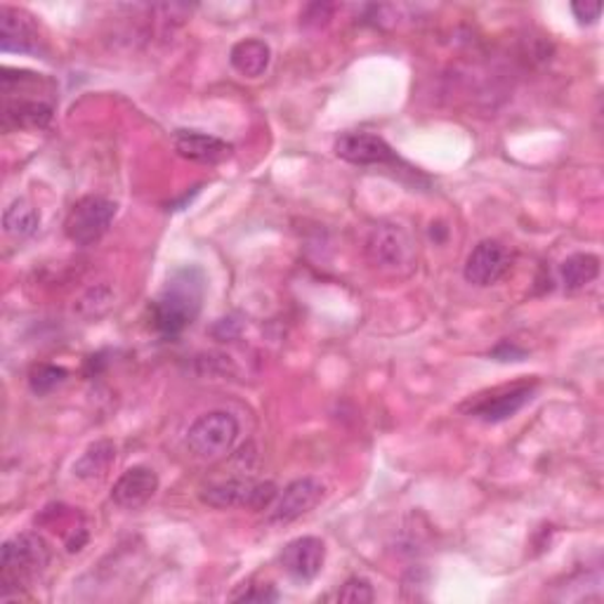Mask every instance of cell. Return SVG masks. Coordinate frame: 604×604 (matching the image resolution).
Returning a JSON list of instances; mask_svg holds the SVG:
<instances>
[{"instance_id":"52a82bcc","label":"cell","mask_w":604,"mask_h":604,"mask_svg":"<svg viewBox=\"0 0 604 604\" xmlns=\"http://www.w3.org/2000/svg\"><path fill=\"white\" fill-rule=\"evenodd\" d=\"M510 267V254L508 248L496 239H484L479 241L465 260V281L473 283V287H494L508 272Z\"/></svg>"},{"instance_id":"d6986e66","label":"cell","mask_w":604,"mask_h":604,"mask_svg":"<svg viewBox=\"0 0 604 604\" xmlns=\"http://www.w3.org/2000/svg\"><path fill=\"white\" fill-rule=\"evenodd\" d=\"M39 225H41V215L36 206L29 204L26 198H14L3 213V227L10 237L26 239L39 229Z\"/></svg>"},{"instance_id":"5b68a950","label":"cell","mask_w":604,"mask_h":604,"mask_svg":"<svg viewBox=\"0 0 604 604\" xmlns=\"http://www.w3.org/2000/svg\"><path fill=\"white\" fill-rule=\"evenodd\" d=\"M116 217V204L105 196H83L64 220V231L76 246H93L109 231Z\"/></svg>"},{"instance_id":"7402d4cb","label":"cell","mask_w":604,"mask_h":604,"mask_svg":"<svg viewBox=\"0 0 604 604\" xmlns=\"http://www.w3.org/2000/svg\"><path fill=\"white\" fill-rule=\"evenodd\" d=\"M489 357L498 359V362H522L527 357V349L522 347H517L515 343L510 341H503L498 343L492 352H489Z\"/></svg>"},{"instance_id":"ac0fdd59","label":"cell","mask_w":604,"mask_h":604,"mask_svg":"<svg viewBox=\"0 0 604 604\" xmlns=\"http://www.w3.org/2000/svg\"><path fill=\"white\" fill-rule=\"evenodd\" d=\"M567 291H581L600 277V258L593 254H574L560 265Z\"/></svg>"},{"instance_id":"5bb4252c","label":"cell","mask_w":604,"mask_h":604,"mask_svg":"<svg viewBox=\"0 0 604 604\" xmlns=\"http://www.w3.org/2000/svg\"><path fill=\"white\" fill-rule=\"evenodd\" d=\"M533 392H536V385H529V382L513 385V388L494 392L489 399H479L477 405L470 409V413L482 418V421L486 423L508 421V418H513L527 405V401L533 397Z\"/></svg>"},{"instance_id":"3957f363","label":"cell","mask_w":604,"mask_h":604,"mask_svg":"<svg viewBox=\"0 0 604 604\" xmlns=\"http://www.w3.org/2000/svg\"><path fill=\"white\" fill-rule=\"evenodd\" d=\"M239 440V421L229 411L198 416L187 430V446L201 461H215L231 451Z\"/></svg>"},{"instance_id":"7a4b0ae2","label":"cell","mask_w":604,"mask_h":604,"mask_svg":"<svg viewBox=\"0 0 604 604\" xmlns=\"http://www.w3.org/2000/svg\"><path fill=\"white\" fill-rule=\"evenodd\" d=\"M50 546L45 543L43 536L39 533H20L12 536L10 541L3 546V560H0V567H3V585L6 589H12V585H29L31 581H36L50 564Z\"/></svg>"},{"instance_id":"ffe728a7","label":"cell","mask_w":604,"mask_h":604,"mask_svg":"<svg viewBox=\"0 0 604 604\" xmlns=\"http://www.w3.org/2000/svg\"><path fill=\"white\" fill-rule=\"evenodd\" d=\"M64 380H66V368L53 366V364L33 366L31 374H29L31 390H33V395H39V397L57 390Z\"/></svg>"},{"instance_id":"9a60e30c","label":"cell","mask_w":604,"mask_h":604,"mask_svg":"<svg viewBox=\"0 0 604 604\" xmlns=\"http://www.w3.org/2000/svg\"><path fill=\"white\" fill-rule=\"evenodd\" d=\"M270 60H272L270 45H267L265 41H258V39L239 41L229 53L231 66L246 78L262 76L267 72V66H270Z\"/></svg>"},{"instance_id":"277c9868","label":"cell","mask_w":604,"mask_h":604,"mask_svg":"<svg viewBox=\"0 0 604 604\" xmlns=\"http://www.w3.org/2000/svg\"><path fill=\"white\" fill-rule=\"evenodd\" d=\"M279 489L272 482H258L248 477H237L227 482H217L201 492V500L211 508H248V510H270L277 500Z\"/></svg>"},{"instance_id":"2e32d148","label":"cell","mask_w":604,"mask_h":604,"mask_svg":"<svg viewBox=\"0 0 604 604\" xmlns=\"http://www.w3.org/2000/svg\"><path fill=\"white\" fill-rule=\"evenodd\" d=\"M116 461V446L109 440L90 444L83 456L74 463V475L83 482H99L105 479Z\"/></svg>"},{"instance_id":"6da1fadb","label":"cell","mask_w":604,"mask_h":604,"mask_svg":"<svg viewBox=\"0 0 604 604\" xmlns=\"http://www.w3.org/2000/svg\"><path fill=\"white\" fill-rule=\"evenodd\" d=\"M206 293V277L198 267H182L168 279L154 300V324L163 335H177L194 324Z\"/></svg>"},{"instance_id":"603a6c76","label":"cell","mask_w":604,"mask_h":604,"mask_svg":"<svg viewBox=\"0 0 604 604\" xmlns=\"http://www.w3.org/2000/svg\"><path fill=\"white\" fill-rule=\"evenodd\" d=\"M572 12L579 20V24H595L602 14V3H591V0H585V3H574Z\"/></svg>"},{"instance_id":"e0dca14e","label":"cell","mask_w":604,"mask_h":604,"mask_svg":"<svg viewBox=\"0 0 604 604\" xmlns=\"http://www.w3.org/2000/svg\"><path fill=\"white\" fill-rule=\"evenodd\" d=\"M53 119V107L41 99H20V103H6L3 128H45Z\"/></svg>"},{"instance_id":"9c48e42d","label":"cell","mask_w":604,"mask_h":604,"mask_svg":"<svg viewBox=\"0 0 604 604\" xmlns=\"http://www.w3.org/2000/svg\"><path fill=\"white\" fill-rule=\"evenodd\" d=\"M335 154L355 165H397L395 149L374 132H345L335 140Z\"/></svg>"},{"instance_id":"ba28073f","label":"cell","mask_w":604,"mask_h":604,"mask_svg":"<svg viewBox=\"0 0 604 604\" xmlns=\"http://www.w3.org/2000/svg\"><path fill=\"white\" fill-rule=\"evenodd\" d=\"M324 484L314 477H302L291 482L272 503L270 522L289 525L293 519L308 515L312 508L319 506V500L324 498Z\"/></svg>"},{"instance_id":"30bf717a","label":"cell","mask_w":604,"mask_h":604,"mask_svg":"<svg viewBox=\"0 0 604 604\" xmlns=\"http://www.w3.org/2000/svg\"><path fill=\"white\" fill-rule=\"evenodd\" d=\"M326 562V546L316 536H302L291 541L281 552V567L295 581H312L322 572Z\"/></svg>"},{"instance_id":"8fae6325","label":"cell","mask_w":604,"mask_h":604,"mask_svg":"<svg viewBox=\"0 0 604 604\" xmlns=\"http://www.w3.org/2000/svg\"><path fill=\"white\" fill-rule=\"evenodd\" d=\"M159 492V475L147 465L128 467L126 473L116 479L111 489V500L123 510H138L154 498Z\"/></svg>"},{"instance_id":"7c38bea8","label":"cell","mask_w":604,"mask_h":604,"mask_svg":"<svg viewBox=\"0 0 604 604\" xmlns=\"http://www.w3.org/2000/svg\"><path fill=\"white\" fill-rule=\"evenodd\" d=\"M0 47L3 53H39V31L22 10L0 8Z\"/></svg>"},{"instance_id":"44dd1931","label":"cell","mask_w":604,"mask_h":604,"mask_svg":"<svg viewBox=\"0 0 604 604\" xmlns=\"http://www.w3.org/2000/svg\"><path fill=\"white\" fill-rule=\"evenodd\" d=\"M374 600H376V593L371 589V583L359 576L349 579L338 591V602H345V604H368Z\"/></svg>"},{"instance_id":"8992f818","label":"cell","mask_w":604,"mask_h":604,"mask_svg":"<svg viewBox=\"0 0 604 604\" xmlns=\"http://www.w3.org/2000/svg\"><path fill=\"white\" fill-rule=\"evenodd\" d=\"M366 256L380 270L397 272L413 262V244L401 227L380 225L366 241Z\"/></svg>"},{"instance_id":"4fadbf2b","label":"cell","mask_w":604,"mask_h":604,"mask_svg":"<svg viewBox=\"0 0 604 604\" xmlns=\"http://www.w3.org/2000/svg\"><path fill=\"white\" fill-rule=\"evenodd\" d=\"M173 147L182 159H190L196 163H223L231 157L234 147L215 136H206L198 130H175L173 132Z\"/></svg>"},{"instance_id":"cb8c5ba5","label":"cell","mask_w":604,"mask_h":604,"mask_svg":"<svg viewBox=\"0 0 604 604\" xmlns=\"http://www.w3.org/2000/svg\"><path fill=\"white\" fill-rule=\"evenodd\" d=\"M234 600H244V602H267V600H279V595L272 589H262V591H248L244 595H234Z\"/></svg>"}]
</instances>
